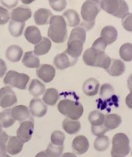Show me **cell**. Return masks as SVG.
Segmentation results:
<instances>
[{
  "mask_svg": "<svg viewBox=\"0 0 132 157\" xmlns=\"http://www.w3.org/2000/svg\"><path fill=\"white\" fill-rule=\"evenodd\" d=\"M112 157H125L130 152V140L125 133H117L113 137Z\"/></svg>",
  "mask_w": 132,
  "mask_h": 157,
  "instance_id": "8992f818",
  "label": "cell"
},
{
  "mask_svg": "<svg viewBox=\"0 0 132 157\" xmlns=\"http://www.w3.org/2000/svg\"><path fill=\"white\" fill-rule=\"evenodd\" d=\"M19 0H0L1 4L8 9H12L18 4Z\"/></svg>",
  "mask_w": 132,
  "mask_h": 157,
  "instance_id": "b9f144b4",
  "label": "cell"
},
{
  "mask_svg": "<svg viewBox=\"0 0 132 157\" xmlns=\"http://www.w3.org/2000/svg\"><path fill=\"white\" fill-rule=\"evenodd\" d=\"M110 145V140L104 135L97 136L94 144V148L98 152H104L107 150Z\"/></svg>",
  "mask_w": 132,
  "mask_h": 157,
  "instance_id": "1f68e13d",
  "label": "cell"
},
{
  "mask_svg": "<svg viewBox=\"0 0 132 157\" xmlns=\"http://www.w3.org/2000/svg\"><path fill=\"white\" fill-rule=\"evenodd\" d=\"M127 87L131 91H132V74L127 79Z\"/></svg>",
  "mask_w": 132,
  "mask_h": 157,
  "instance_id": "bcb514c9",
  "label": "cell"
},
{
  "mask_svg": "<svg viewBox=\"0 0 132 157\" xmlns=\"http://www.w3.org/2000/svg\"><path fill=\"white\" fill-rule=\"evenodd\" d=\"M131 155H132V151H131Z\"/></svg>",
  "mask_w": 132,
  "mask_h": 157,
  "instance_id": "f5cc1de1",
  "label": "cell"
},
{
  "mask_svg": "<svg viewBox=\"0 0 132 157\" xmlns=\"http://www.w3.org/2000/svg\"><path fill=\"white\" fill-rule=\"evenodd\" d=\"M48 35L51 40L56 44H61L67 40V28L63 16H53L49 21Z\"/></svg>",
  "mask_w": 132,
  "mask_h": 157,
  "instance_id": "7a4b0ae2",
  "label": "cell"
},
{
  "mask_svg": "<svg viewBox=\"0 0 132 157\" xmlns=\"http://www.w3.org/2000/svg\"><path fill=\"white\" fill-rule=\"evenodd\" d=\"M122 122L121 117L117 114H108L105 117L104 125L108 130H113L117 128Z\"/></svg>",
  "mask_w": 132,
  "mask_h": 157,
  "instance_id": "83f0119b",
  "label": "cell"
},
{
  "mask_svg": "<svg viewBox=\"0 0 132 157\" xmlns=\"http://www.w3.org/2000/svg\"><path fill=\"white\" fill-rule=\"evenodd\" d=\"M100 10V0H86L81 6V15L83 22L81 27L85 30H91L94 27L95 18Z\"/></svg>",
  "mask_w": 132,
  "mask_h": 157,
  "instance_id": "3957f363",
  "label": "cell"
},
{
  "mask_svg": "<svg viewBox=\"0 0 132 157\" xmlns=\"http://www.w3.org/2000/svg\"><path fill=\"white\" fill-rule=\"evenodd\" d=\"M61 157H77L76 156L74 153H71V152H67L64 153L62 155Z\"/></svg>",
  "mask_w": 132,
  "mask_h": 157,
  "instance_id": "c3c4849f",
  "label": "cell"
},
{
  "mask_svg": "<svg viewBox=\"0 0 132 157\" xmlns=\"http://www.w3.org/2000/svg\"><path fill=\"white\" fill-rule=\"evenodd\" d=\"M111 76L118 77L124 73L125 66L123 62L118 59H111V63L108 69L106 70Z\"/></svg>",
  "mask_w": 132,
  "mask_h": 157,
  "instance_id": "ac0fdd59",
  "label": "cell"
},
{
  "mask_svg": "<svg viewBox=\"0 0 132 157\" xmlns=\"http://www.w3.org/2000/svg\"><path fill=\"white\" fill-rule=\"evenodd\" d=\"M51 143L56 146H63L65 135L60 131H54L51 135Z\"/></svg>",
  "mask_w": 132,
  "mask_h": 157,
  "instance_id": "8d00e7d4",
  "label": "cell"
},
{
  "mask_svg": "<svg viewBox=\"0 0 132 157\" xmlns=\"http://www.w3.org/2000/svg\"><path fill=\"white\" fill-rule=\"evenodd\" d=\"M118 32L113 26H107L102 29L101 31V37L107 42L108 45L112 44L117 40Z\"/></svg>",
  "mask_w": 132,
  "mask_h": 157,
  "instance_id": "7402d4cb",
  "label": "cell"
},
{
  "mask_svg": "<svg viewBox=\"0 0 132 157\" xmlns=\"http://www.w3.org/2000/svg\"><path fill=\"white\" fill-rule=\"evenodd\" d=\"M122 25L129 32H132V14L129 13L122 18Z\"/></svg>",
  "mask_w": 132,
  "mask_h": 157,
  "instance_id": "f35d334b",
  "label": "cell"
},
{
  "mask_svg": "<svg viewBox=\"0 0 132 157\" xmlns=\"http://www.w3.org/2000/svg\"><path fill=\"white\" fill-rule=\"evenodd\" d=\"M25 37L26 40L31 44H37L41 40V31L35 26H29L25 32Z\"/></svg>",
  "mask_w": 132,
  "mask_h": 157,
  "instance_id": "d6986e66",
  "label": "cell"
},
{
  "mask_svg": "<svg viewBox=\"0 0 132 157\" xmlns=\"http://www.w3.org/2000/svg\"><path fill=\"white\" fill-rule=\"evenodd\" d=\"M29 91L32 96L38 97L45 92V86L40 81L37 79H33L30 85H29Z\"/></svg>",
  "mask_w": 132,
  "mask_h": 157,
  "instance_id": "4dcf8cb0",
  "label": "cell"
},
{
  "mask_svg": "<svg viewBox=\"0 0 132 157\" xmlns=\"http://www.w3.org/2000/svg\"><path fill=\"white\" fill-rule=\"evenodd\" d=\"M25 26V22L11 21L8 26V30L13 37H18L22 35Z\"/></svg>",
  "mask_w": 132,
  "mask_h": 157,
  "instance_id": "d6a6232c",
  "label": "cell"
},
{
  "mask_svg": "<svg viewBox=\"0 0 132 157\" xmlns=\"http://www.w3.org/2000/svg\"><path fill=\"white\" fill-rule=\"evenodd\" d=\"M77 61V60L69 56L65 52L56 56L54 58V65L58 69L60 70H64L66 68L73 66Z\"/></svg>",
  "mask_w": 132,
  "mask_h": 157,
  "instance_id": "7c38bea8",
  "label": "cell"
},
{
  "mask_svg": "<svg viewBox=\"0 0 132 157\" xmlns=\"http://www.w3.org/2000/svg\"><path fill=\"white\" fill-rule=\"evenodd\" d=\"M34 132V123L33 121H25L21 123L16 132L17 137L23 143L28 142Z\"/></svg>",
  "mask_w": 132,
  "mask_h": 157,
  "instance_id": "30bf717a",
  "label": "cell"
},
{
  "mask_svg": "<svg viewBox=\"0 0 132 157\" xmlns=\"http://www.w3.org/2000/svg\"><path fill=\"white\" fill-rule=\"evenodd\" d=\"M100 83L94 78H90L85 81L83 85V91L87 96H94L98 93Z\"/></svg>",
  "mask_w": 132,
  "mask_h": 157,
  "instance_id": "44dd1931",
  "label": "cell"
},
{
  "mask_svg": "<svg viewBox=\"0 0 132 157\" xmlns=\"http://www.w3.org/2000/svg\"><path fill=\"white\" fill-rule=\"evenodd\" d=\"M31 16L32 12L30 8L19 6V7L12 10L10 14V18L12 21L25 22L30 18Z\"/></svg>",
  "mask_w": 132,
  "mask_h": 157,
  "instance_id": "5bb4252c",
  "label": "cell"
},
{
  "mask_svg": "<svg viewBox=\"0 0 132 157\" xmlns=\"http://www.w3.org/2000/svg\"><path fill=\"white\" fill-rule=\"evenodd\" d=\"M36 73L37 77L43 81L45 83H49L54 79L56 75V70L52 65L44 64L37 68Z\"/></svg>",
  "mask_w": 132,
  "mask_h": 157,
  "instance_id": "8fae6325",
  "label": "cell"
},
{
  "mask_svg": "<svg viewBox=\"0 0 132 157\" xmlns=\"http://www.w3.org/2000/svg\"><path fill=\"white\" fill-rule=\"evenodd\" d=\"M15 123L12 115V109H6L0 113V124L4 128H8Z\"/></svg>",
  "mask_w": 132,
  "mask_h": 157,
  "instance_id": "f546056e",
  "label": "cell"
},
{
  "mask_svg": "<svg viewBox=\"0 0 132 157\" xmlns=\"http://www.w3.org/2000/svg\"><path fill=\"white\" fill-rule=\"evenodd\" d=\"M100 8L118 18H123L129 14V6L124 0H101Z\"/></svg>",
  "mask_w": 132,
  "mask_h": 157,
  "instance_id": "5b68a950",
  "label": "cell"
},
{
  "mask_svg": "<svg viewBox=\"0 0 132 157\" xmlns=\"http://www.w3.org/2000/svg\"><path fill=\"white\" fill-rule=\"evenodd\" d=\"M23 145H24V143L17 136L10 137L8 142L6 144L7 152L12 155H18V153L22 151Z\"/></svg>",
  "mask_w": 132,
  "mask_h": 157,
  "instance_id": "e0dca14e",
  "label": "cell"
},
{
  "mask_svg": "<svg viewBox=\"0 0 132 157\" xmlns=\"http://www.w3.org/2000/svg\"><path fill=\"white\" fill-rule=\"evenodd\" d=\"M63 18H64L66 22L71 27H77L80 23V18L78 13L74 10H68L63 14Z\"/></svg>",
  "mask_w": 132,
  "mask_h": 157,
  "instance_id": "4316f807",
  "label": "cell"
},
{
  "mask_svg": "<svg viewBox=\"0 0 132 157\" xmlns=\"http://www.w3.org/2000/svg\"><path fill=\"white\" fill-rule=\"evenodd\" d=\"M22 63L24 66L31 68H37L40 66V60L33 52H26L23 56Z\"/></svg>",
  "mask_w": 132,
  "mask_h": 157,
  "instance_id": "cb8c5ba5",
  "label": "cell"
},
{
  "mask_svg": "<svg viewBox=\"0 0 132 157\" xmlns=\"http://www.w3.org/2000/svg\"><path fill=\"white\" fill-rule=\"evenodd\" d=\"M2 128H3L2 126L1 125V124H0V134H1V133L3 132V131H2Z\"/></svg>",
  "mask_w": 132,
  "mask_h": 157,
  "instance_id": "f907efd6",
  "label": "cell"
},
{
  "mask_svg": "<svg viewBox=\"0 0 132 157\" xmlns=\"http://www.w3.org/2000/svg\"><path fill=\"white\" fill-rule=\"evenodd\" d=\"M29 109L33 116L41 118L47 113L48 107L41 99L33 98L30 102Z\"/></svg>",
  "mask_w": 132,
  "mask_h": 157,
  "instance_id": "4fadbf2b",
  "label": "cell"
},
{
  "mask_svg": "<svg viewBox=\"0 0 132 157\" xmlns=\"http://www.w3.org/2000/svg\"><path fill=\"white\" fill-rule=\"evenodd\" d=\"M12 115L15 121L23 122L30 117V111L26 106L18 105L12 109Z\"/></svg>",
  "mask_w": 132,
  "mask_h": 157,
  "instance_id": "ffe728a7",
  "label": "cell"
},
{
  "mask_svg": "<svg viewBox=\"0 0 132 157\" xmlns=\"http://www.w3.org/2000/svg\"><path fill=\"white\" fill-rule=\"evenodd\" d=\"M23 54L22 49L16 45L8 47L6 52V56L8 60L12 63H17L21 60Z\"/></svg>",
  "mask_w": 132,
  "mask_h": 157,
  "instance_id": "603a6c76",
  "label": "cell"
},
{
  "mask_svg": "<svg viewBox=\"0 0 132 157\" xmlns=\"http://www.w3.org/2000/svg\"><path fill=\"white\" fill-rule=\"evenodd\" d=\"M52 16L53 14L49 10L40 8L34 13V21L37 25H48Z\"/></svg>",
  "mask_w": 132,
  "mask_h": 157,
  "instance_id": "2e32d148",
  "label": "cell"
},
{
  "mask_svg": "<svg viewBox=\"0 0 132 157\" xmlns=\"http://www.w3.org/2000/svg\"><path fill=\"white\" fill-rule=\"evenodd\" d=\"M62 127L67 133L73 135L81 129V123L78 121L65 119L62 122Z\"/></svg>",
  "mask_w": 132,
  "mask_h": 157,
  "instance_id": "484cf974",
  "label": "cell"
},
{
  "mask_svg": "<svg viewBox=\"0 0 132 157\" xmlns=\"http://www.w3.org/2000/svg\"><path fill=\"white\" fill-rule=\"evenodd\" d=\"M6 144L4 141L0 140V157H5L7 155V146Z\"/></svg>",
  "mask_w": 132,
  "mask_h": 157,
  "instance_id": "7bdbcfd3",
  "label": "cell"
},
{
  "mask_svg": "<svg viewBox=\"0 0 132 157\" xmlns=\"http://www.w3.org/2000/svg\"><path fill=\"white\" fill-rule=\"evenodd\" d=\"M35 157H50L47 153L45 152V151H42L41 152L38 153L37 155L35 156Z\"/></svg>",
  "mask_w": 132,
  "mask_h": 157,
  "instance_id": "7dc6e473",
  "label": "cell"
},
{
  "mask_svg": "<svg viewBox=\"0 0 132 157\" xmlns=\"http://www.w3.org/2000/svg\"><path fill=\"white\" fill-rule=\"evenodd\" d=\"M17 101V97L10 87L6 86L0 89V106L3 109L13 106Z\"/></svg>",
  "mask_w": 132,
  "mask_h": 157,
  "instance_id": "9c48e42d",
  "label": "cell"
},
{
  "mask_svg": "<svg viewBox=\"0 0 132 157\" xmlns=\"http://www.w3.org/2000/svg\"><path fill=\"white\" fill-rule=\"evenodd\" d=\"M88 120L91 125V132L95 136L104 135L108 129L104 125L105 116L99 110H94L89 114Z\"/></svg>",
  "mask_w": 132,
  "mask_h": 157,
  "instance_id": "ba28073f",
  "label": "cell"
},
{
  "mask_svg": "<svg viewBox=\"0 0 132 157\" xmlns=\"http://www.w3.org/2000/svg\"><path fill=\"white\" fill-rule=\"evenodd\" d=\"M89 141L84 136H76L72 143V148L73 152L79 155H83L89 149Z\"/></svg>",
  "mask_w": 132,
  "mask_h": 157,
  "instance_id": "9a60e30c",
  "label": "cell"
},
{
  "mask_svg": "<svg viewBox=\"0 0 132 157\" xmlns=\"http://www.w3.org/2000/svg\"><path fill=\"white\" fill-rule=\"evenodd\" d=\"M107 43L103 39H102L101 37L100 38L97 39L95 40L94 44H92L91 48H93L95 50H99V51H102V52H105L106 48L107 47Z\"/></svg>",
  "mask_w": 132,
  "mask_h": 157,
  "instance_id": "60d3db41",
  "label": "cell"
},
{
  "mask_svg": "<svg viewBox=\"0 0 132 157\" xmlns=\"http://www.w3.org/2000/svg\"><path fill=\"white\" fill-rule=\"evenodd\" d=\"M52 47V42L47 37H42L38 44H35L34 54L36 56H42L48 53Z\"/></svg>",
  "mask_w": 132,
  "mask_h": 157,
  "instance_id": "d4e9b609",
  "label": "cell"
},
{
  "mask_svg": "<svg viewBox=\"0 0 132 157\" xmlns=\"http://www.w3.org/2000/svg\"><path fill=\"white\" fill-rule=\"evenodd\" d=\"M49 6L54 10L61 12L67 8V0H49Z\"/></svg>",
  "mask_w": 132,
  "mask_h": 157,
  "instance_id": "74e56055",
  "label": "cell"
},
{
  "mask_svg": "<svg viewBox=\"0 0 132 157\" xmlns=\"http://www.w3.org/2000/svg\"><path fill=\"white\" fill-rule=\"evenodd\" d=\"M114 89L110 84L105 83L100 88V95L102 100H108L115 96Z\"/></svg>",
  "mask_w": 132,
  "mask_h": 157,
  "instance_id": "e575fe53",
  "label": "cell"
},
{
  "mask_svg": "<svg viewBox=\"0 0 132 157\" xmlns=\"http://www.w3.org/2000/svg\"><path fill=\"white\" fill-rule=\"evenodd\" d=\"M35 1V0H21L22 3H23L24 4H30Z\"/></svg>",
  "mask_w": 132,
  "mask_h": 157,
  "instance_id": "681fc988",
  "label": "cell"
},
{
  "mask_svg": "<svg viewBox=\"0 0 132 157\" xmlns=\"http://www.w3.org/2000/svg\"><path fill=\"white\" fill-rule=\"evenodd\" d=\"M119 55L121 58L125 62L132 60V44L126 43L123 44L120 48Z\"/></svg>",
  "mask_w": 132,
  "mask_h": 157,
  "instance_id": "836d02e7",
  "label": "cell"
},
{
  "mask_svg": "<svg viewBox=\"0 0 132 157\" xmlns=\"http://www.w3.org/2000/svg\"><path fill=\"white\" fill-rule=\"evenodd\" d=\"M5 157H11V156H9V155H6V156Z\"/></svg>",
  "mask_w": 132,
  "mask_h": 157,
  "instance_id": "816d5d0a",
  "label": "cell"
},
{
  "mask_svg": "<svg viewBox=\"0 0 132 157\" xmlns=\"http://www.w3.org/2000/svg\"><path fill=\"white\" fill-rule=\"evenodd\" d=\"M64 150L63 146H56L53 144H49L45 152L50 157H60L62 152Z\"/></svg>",
  "mask_w": 132,
  "mask_h": 157,
  "instance_id": "d590c367",
  "label": "cell"
},
{
  "mask_svg": "<svg viewBox=\"0 0 132 157\" xmlns=\"http://www.w3.org/2000/svg\"><path fill=\"white\" fill-rule=\"evenodd\" d=\"M58 109L62 114L71 120L77 121L83 113V107L80 102L69 99L62 100L58 104Z\"/></svg>",
  "mask_w": 132,
  "mask_h": 157,
  "instance_id": "277c9868",
  "label": "cell"
},
{
  "mask_svg": "<svg viewBox=\"0 0 132 157\" xmlns=\"http://www.w3.org/2000/svg\"><path fill=\"white\" fill-rule=\"evenodd\" d=\"M59 98V94L57 90L54 88H49L45 91L43 96V101L49 106H54Z\"/></svg>",
  "mask_w": 132,
  "mask_h": 157,
  "instance_id": "f1b7e54d",
  "label": "cell"
},
{
  "mask_svg": "<svg viewBox=\"0 0 132 157\" xmlns=\"http://www.w3.org/2000/svg\"><path fill=\"white\" fill-rule=\"evenodd\" d=\"M86 39V30L82 27H75L71 32L65 52L69 56L78 60L82 54L83 44Z\"/></svg>",
  "mask_w": 132,
  "mask_h": 157,
  "instance_id": "6da1fadb",
  "label": "cell"
},
{
  "mask_svg": "<svg viewBox=\"0 0 132 157\" xmlns=\"http://www.w3.org/2000/svg\"><path fill=\"white\" fill-rule=\"evenodd\" d=\"M10 15L7 9L0 6V25H6L10 21Z\"/></svg>",
  "mask_w": 132,
  "mask_h": 157,
  "instance_id": "ab89813d",
  "label": "cell"
},
{
  "mask_svg": "<svg viewBox=\"0 0 132 157\" xmlns=\"http://www.w3.org/2000/svg\"><path fill=\"white\" fill-rule=\"evenodd\" d=\"M29 81V77L26 74L20 73L14 71H9L6 75L4 83L9 87L25 90Z\"/></svg>",
  "mask_w": 132,
  "mask_h": 157,
  "instance_id": "52a82bcc",
  "label": "cell"
},
{
  "mask_svg": "<svg viewBox=\"0 0 132 157\" xmlns=\"http://www.w3.org/2000/svg\"><path fill=\"white\" fill-rule=\"evenodd\" d=\"M7 71V65L5 62L0 58V78L3 77Z\"/></svg>",
  "mask_w": 132,
  "mask_h": 157,
  "instance_id": "ee69618b",
  "label": "cell"
},
{
  "mask_svg": "<svg viewBox=\"0 0 132 157\" xmlns=\"http://www.w3.org/2000/svg\"><path fill=\"white\" fill-rule=\"evenodd\" d=\"M125 103H126L128 108L132 109V91L127 95L126 99H125Z\"/></svg>",
  "mask_w": 132,
  "mask_h": 157,
  "instance_id": "f6af8a7d",
  "label": "cell"
}]
</instances>
